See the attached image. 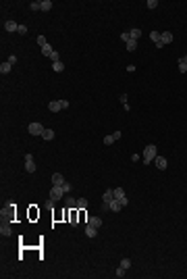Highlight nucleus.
<instances>
[{
    "mask_svg": "<svg viewBox=\"0 0 187 279\" xmlns=\"http://www.w3.org/2000/svg\"><path fill=\"white\" fill-rule=\"evenodd\" d=\"M141 156H144V158H141V162H144V165H150V162L156 158V146H154V144H148Z\"/></svg>",
    "mask_w": 187,
    "mask_h": 279,
    "instance_id": "obj_1",
    "label": "nucleus"
},
{
    "mask_svg": "<svg viewBox=\"0 0 187 279\" xmlns=\"http://www.w3.org/2000/svg\"><path fill=\"white\" fill-rule=\"evenodd\" d=\"M15 215V204L13 202H7V206L0 210V217H2V221H11Z\"/></svg>",
    "mask_w": 187,
    "mask_h": 279,
    "instance_id": "obj_2",
    "label": "nucleus"
},
{
    "mask_svg": "<svg viewBox=\"0 0 187 279\" xmlns=\"http://www.w3.org/2000/svg\"><path fill=\"white\" fill-rule=\"evenodd\" d=\"M48 108L52 112H58V111H62V108H69V100H52L48 104Z\"/></svg>",
    "mask_w": 187,
    "mask_h": 279,
    "instance_id": "obj_3",
    "label": "nucleus"
},
{
    "mask_svg": "<svg viewBox=\"0 0 187 279\" xmlns=\"http://www.w3.org/2000/svg\"><path fill=\"white\" fill-rule=\"evenodd\" d=\"M44 129H46V127L42 125V123H29V127H27V131L31 133V135H38V138H42Z\"/></svg>",
    "mask_w": 187,
    "mask_h": 279,
    "instance_id": "obj_4",
    "label": "nucleus"
},
{
    "mask_svg": "<svg viewBox=\"0 0 187 279\" xmlns=\"http://www.w3.org/2000/svg\"><path fill=\"white\" fill-rule=\"evenodd\" d=\"M114 198H117V200L123 204V206H127V204H129V198L125 196V190H123V188H114Z\"/></svg>",
    "mask_w": 187,
    "mask_h": 279,
    "instance_id": "obj_5",
    "label": "nucleus"
},
{
    "mask_svg": "<svg viewBox=\"0 0 187 279\" xmlns=\"http://www.w3.org/2000/svg\"><path fill=\"white\" fill-rule=\"evenodd\" d=\"M62 196H65V192H62V188H60V185H52V190H50V198H52L54 202H58Z\"/></svg>",
    "mask_w": 187,
    "mask_h": 279,
    "instance_id": "obj_6",
    "label": "nucleus"
},
{
    "mask_svg": "<svg viewBox=\"0 0 187 279\" xmlns=\"http://www.w3.org/2000/svg\"><path fill=\"white\" fill-rule=\"evenodd\" d=\"M25 171H27V173H35V162H33V154H25Z\"/></svg>",
    "mask_w": 187,
    "mask_h": 279,
    "instance_id": "obj_7",
    "label": "nucleus"
},
{
    "mask_svg": "<svg viewBox=\"0 0 187 279\" xmlns=\"http://www.w3.org/2000/svg\"><path fill=\"white\" fill-rule=\"evenodd\" d=\"M0 233H2V237H8L11 233H13V229H11V223H8V221H2V225H0Z\"/></svg>",
    "mask_w": 187,
    "mask_h": 279,
    "instance_id": "obj_8",
    "label": "nucleus"
},
{
    "mask_svg": "<svg viewBox=\"0 0 187 279\" xmlns=\"http://www.w3.org/2000/svg\"><path fill=\"white\" fill-rule=\"evenodd\" d=\"M4 29H7L8 34H15V31H19V23H15V21H7V23H4Z\"/></svg>",
    "mask_w": 187,
    "mask_h": 279,
    "instance_id": "obj_9",
    "label": "nucleus"
},
{
    "mask_svg": "<svg viewBox=\"0 0 187 279\" xmlns=\"http://www.w3.org/2000/svg\"><path fill=\"white\" fill-rule=\"evenodd\" d=\"M154 162H156V167H158L160 171H164L166 165H168V161H166L164 156H156V158H154Z\"/></svg>",
    "mask_w": 187,
    "mask_h": 279,
    "instance_id": "obj_10",
    "label": "nucleus"
},
{
    "mask_svg": "<svg viewBox=\"0 0 187 279\" xmlns=\"http://www.w3.org/2000/svg\"><path fill=\"white\" fill-rule=\"evenodd\" d=\"M108 206H110V210H112V213H121V208H123V204L118 202L117 198H112L110 202H108Z\"/></svg>",
    "mask_w": 187,
    "mask_h": 279,
    "instance_id": "obj_11",
    "label": "nucleus"
},
{
    "mask_svg": "<svg viewBox=\"0 0 187 279\" xmlns=\"http://www.w3.org/2000/svg\"><path fill=\"white\" fill-rule=\"evenodd\" d=\"M160 42H162V46H164V44H171L173 42V34H171V31H162V34H160Z\"/></svg>",
    "mask_w": 187,
    "mask_h": 279,
    "instance_id": "obj_12",
    "label": "nucleus"
},
{
    "mask_svg": "<svg viewBox=\"0 0 187 279\" xmlns=\"http://www.w3.org/2000/svg\"><path fill=\"white\" fill-rule=\"evenodd\" d=\"M87 223H90V225H94L96 229H100L104 221H102V219H100V217H87Z\"/></svg>",
    "mask_w": 187,
    "mask_h": 279,
    "instance_id": "obj_13",
    "label": "nucleus"
},
{
    "mask_svg": "<svg viewBox=\"0 0 187 279\" xmlns=\"http://www.w3.org/2000/svg\"><path fill=\"white\" fill-rule=\"evenodd\" d=\"M62 183H65L62 173H54V175H52V185H62Z\"/></svg>",
    "mask_w": 187,
    "mask_h": 279,
    "instance_id": "obj_14",
    "label": "nucleus"
},
{
    "mask_svg": "<svg viewBox=\"0 0 187 279\" xmlns=\"http://www.w3.org/2000/svg\"><path fill=\"white\" fill-rule=\"evenodd\" d=\"M11 71H13V65L8 63V61H4V63L0 65V73H2V75H7V73H11Z\"/></svg>",
    "mask_w": 187,
    "mask_h": 279,
    "instance_id": "obj_15",
    "label": "nucleus"
},
{
    "mask_svg": "<svg viewBox=\"0 0 187 279\" xmlns=\"http://www.w3.org/2000/svg\"><path fill=\"white\" fill-rule=\"evenodd\" d=\"M112 198H114V188H110V190H106V192H104V196H102V202H110Z\"/></svg>",
    "mask_w": 187,
    "mask_h": 279,
    "instance_id": "obj_16",
    "label": "nucleus"
},
{
    "mask_svg": "<svg viewBox=\"0 0 187 279\" xmlns=\"http://www.w3.org/2000/svg\"><path fill=\"white\" fill-rule=\"evenodd\" d=\"M179 73H187V54L179 58Z\"/></svg>",
    "mask_w": 187,
    "mask_h": 279,
    "instance_id": "obj_17",
    "label": "nucleus"
},
{
    "mask_svg": "<svg viewBox=\"0 0 187 279\" xmlns=\"http://www.w3.org/2000/svg\"><path fill=\"white\" fill-rule=\"evenodd\" d=\"M40 52H42L44 56H48V58H50V56H52V52H54V48H52L50 44H46V46H42V48H40Z\"/></svg>",
    "mask_w": 187,
    "mask_h": 279,
    "instance_id": "obj_18",
    "label": "nucleus"
},
{
    "mask_svg": "<svg viewBox=\"0 0 187 279\" xmlns=\"http://www.w3.org/2000/svg\"><path fill=\"white\" fill-rule=\"evenodd\" d=\"M85 236H87V237H96L98 236V229L94 227V225L87 223V227H85Z\"/></svg>",
    "mask_w": 187,
    "mask_h": 279,
    "instance_id": "obj_19",
    "label": "nucleus"
},
{
    "mask_svg": "<svg viewBox=\"0 0 187 279\" xmlns=\"http://www.w3.org/2000/svg\"><path fill=\"white\" fill-rule=\"evenodd\" d=\"M129 35H131V40H139V38H141V29H139V27L129 29Z\"/></svg>",
    "mask_w": 187,
    "mask_h": 279,
    "instance_id": "obj_20",
    "label": "nucleus"
},
{
    "mask_svg": "<svg viewBox=\"0 0 187 279\" xmlns=\"http://www.w3.org/2000/svg\"><path fill=\"white\" fill-rule=\"evenodd\" d=\"M52 71H56V73L65 71V63H62V61H56V63H52Z\"/></svg>",
    "mask_w": 187,
    "mask_h": 279,
    "instance_id": "obj_21",
    "label": "nucleus"
},
{
    "mask_svg": "<svg viewBox=\"0 0 187 279\" xmlns=\"http://www.w3.org/2000/svg\"><path fill=\"white\" fill-rule=\"evenodd\" d=\"M42 140H54V129H44Z\"/></svg>",
    "mask_w": 187,
    "mask_h": 279,
    "instance_id": "obj_22",
    "label": "nucleus"
},
{
    "mask_svg": "<svg viewBox=\"0 0 187 279\" xmlns=\"http://www.w3.org/2000/svg\"><path fill=\"white\" fill-rule=\"evenodd\" d=\"M52 7H54V4H52V0H42V8H40V11L46 13V11H50Z\"/></svg>",
    "mask_w": 187,
    "mask_h": 279,
    "instance_id": "obj_23",
    "label": "nucleus"
},
{
    "mask_svg": "<svg viewBox=\"0 0 187 279\" xmlns=\"http://www.w3.org/2000/svg\"><path fill=\"white\" fill-rule=\"evenodd\" d=\"M114 142H117V138H114V135H104V146H112V144H114Z\"/></svg>",
    "mask_w": 187,
    "mask_h": 279,
    "instance_id": "obj_24",
    "label": "nucleus"
},
{
    "mask_svg": "<svg viewBox=\"0 0 187 279\" xmlns=\"http://www.w3.org/2000/svg\"><path fill=\"white\" fill-rule=\"evenodd\" d=\"M125 46H127V50H129V52H133V50L137 48V40H129V42L125 44Z\"/></svg>",
    "mask_w": 187,
    "mask_h": 279,
    "instance_id": "obj_25",
    "label": "nucleus"
},
{
    "mask_svg": "<svg viewBox=\"0 0 187 279\" xmlns=\"http://www.w3.org/2000/svg\"><path fill=\"white\" fill-rule=\"evenodd\" d=\"M67 206H69L71 210H73V208H77V200L73 198V196H69V198H67Z\"/></svg>",
    "mask_w": 187,
    "mask_h": 279,
    "instance_id": "obj_26",
    "label": "nucleus"
},
{
    "mask_svg": "<svg viewBox=\"0 0 187 279\" xmlns=\"http://www.w3.org/2000/svg\"><path fill=\"white\" fill-rule=\"evenodd\" d=\"M121 104H123L125 111H129L131 106H129V102H127V94H121Z\"/></svg>",
    "mask_w": 187,
    "mask_h": 279,
    "instance_id": "obj_27",
    "label": "nucleus"
},
{
    "mask_svg": "<svg viewBox=\"0 0 187 279\" xmlns=\"http://www.w3.org/2000/svg\"><path fill=\"white\" fill-rule=\"evenodd\" d=\"M114 275H117V277H118V279H123V277H125V275H127V269H123V267H118L117 271H114Z\"/></svg>",
    "mask_w": 187,
    "mask_h": 279,
    "instance_id": "obj_28",
    "label": "nucleus"
},
{
    "mask_svg": "<svg viewBox=\"0 0 187 279\" xmlns=\"http://www.w3.org/2000/svg\"><path fill=\"white\" fill-rule=\"evenodd\" d=\"M77 208H87V200L85 198H77Z\"/></svg>",
    "mask_w": 187,
    "mask_h": 279,
    "instance_id": "obj_29",
    "label": "nucleus"
},
{
    "mask_svg": "<svg viewBox=\"0 0 187 279\" xmlns=\"http://www.w3.org/2000/svg\"><path fill=\"white\" fill-rule=\"evenodd\" d=\"M29 8H31V11H40V8H42V0H35V2H31V4H29Z\"/></svg>",
    "mask_w": 187,
    "mask_h": 279,
    "instance_id": "obj_30",
    "label": "nucleus"
},
{
    "mask_svg": "<svg viewBox=\"0 0 187 279\" xmlns=\"http://www.w3.org/2000/svg\"><path fill=\"white\" fill-rule=\"evenodd\" d=\"M150 40H154V44H158L160 42V31H152V34H150Z\"/></svg>",
    "mask_w": 187,
    "mask_h": 279,
    "instance_id": "obj_31",
    "label": "nucleus"
},
{
    "mask_svg": "<svg viewBox=\"0 0 187 279\" xmlns=\"http://www.w3.org/2000/svg\"><path fill=\"white\" fill-rule=\"evenodd\" d=\"M121 267H123V269H129V267H131V258H123V260H121Z\"/></svg>",
    "mask_w": 187,
    "mask_h": 279,
    "instance_id": "obj_32",
    "label": "nucleus"
},
{
    "mask_svg": "<svg viewBox=\"0 0 187 279\" xmlns=\"http://www.w3.org/2000/svg\"><path fill=\"white\" fill-rule=\"evenodd\" d=\"M60 188H62V192H65V194H71V190H73V188H71V183H67V181L62 183Z\"/></svg>",
    "mask_w": 187,
    "mask_h": 279,
    "instance_id": "obj_33",
    "label": "nucleus"
},
{
    "mask_svg": "<svg viewBox=\"0 0 187 279\" xmlns=\"http://www.w3.org/2000/svg\"><path fill=\"white\" fill-rule=\"evenodd\" d=\"M145 7H148V8H152V11H154V8L158 7V2H156V0H148V2H145Z\"/></svg>",
    "mask_w": 187,
    "mask_h": 279,
    "instance_id": "obj_34",
    "label": "nucleus"
},
{
    "mask_svg": "<svg viewBox=\"0 0 187 279\" xmlns=\"http://www.w3.org/2000/svg\"><path fill=\"white\" fill-rule=\"evenodd\" d=\"M121 40H123L125 44L129 42V40H131V35H129V31H123V34H121Z\"/></svg>",
    "mask_w": 187,
    "mask_h": 279,
    "instance_id": "obj_35",
    "label": "nucleus"
},
{
    "mask_svg": "<svg viewBox=\"0 0 187 279\" xmlns=\"http://www.w3.org/2000/svg\"><path fill=\"white\" fill-rule=\"evenodd\" d=\"M38 44H40V48L42 46H46V44H48L46 42V35H38Z\"/></svg>",
    "mask_w": 187,
    "mask_h": 279,
    "instance_id": "obj_36",
    "label": "nucleus"
},
{
    "mask_svg": "<svg viewBox=\"0 0 187 279\" xmlns=\"http://www.w3.org/2000/svg\"><path fill=\"white\" fill-rule=\"evenodd\" d=\"M17 34H21V35L27 34V25H19V31H17Z\"/></svg>",
    "mask_w": 187,
    "mask_h": 279,
    "instance_id": "obj_37",
    "label": "nucleus"
},
{
    "mask_svg": "<svg viewBox=\"0 0 187 279\" xmlns=\"http://www.w3.org/2000/svg\"><path fill=\"white\" fill-rule=\"evenodd\" d=\"M8 63H11V65H15V63H17V56H15V54H11V56H8Z\"/></svg>",
    "mask_w": 187,
    "mask_h": 279,
    "instance_id": "obj_38",
    "label": "nucleus"
}]
</instances>
